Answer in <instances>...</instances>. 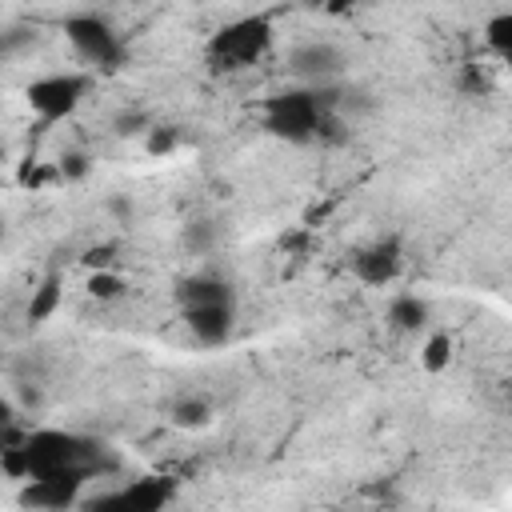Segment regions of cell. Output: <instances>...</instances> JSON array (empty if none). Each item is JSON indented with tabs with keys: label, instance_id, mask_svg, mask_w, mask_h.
I'll return each instance as SVG.
<instances>
[{
	"label": "cell",
	"instance_id": "obj_1",
	"mask_svg": "<svg viewBox=\"0 0 512 512\" xmlns=\"http://www.w3.org/2000/svg\"><path fill=\"white\" fill-rule=\"evenodd\" d=\"M0 468L12 480H40V476H76V480H100L116 468V456L104 440L72 428H32L24 440H12L0 448Z\"/></svg>",
	"mask_w": 512,
	"mask_h": 512
},
{
	"label": "cell",
	"instance_id": "obj_2",
	"mask_svg": "<svg viewBox=\"0 0 512 512\" xmlns=\"http://www.w3.org/2000/svg\"><path fill=\"white\" fill-rule=\"evenodd\" d=\"M260 124L280 144H320L336 128V84H292L260 104Z\"/></svg>",
	"mask_w": 512,
	"mask_h": 512
},
{
	"label": "cell",
	"instance_id": "obj_3",
	"mask_svg": "<svg viewBox=\"0 0 512 512\" xmlns=\"http://www.w3.org/2000/svg\"><path fill=\"white\" fill-rule=\"evenodd\" d=\"M272 36H276V28H272V20H268L264 12L236 16V20L220 24V28L208 36L204 60H208L212 72H244V68H252L256 60L268 56Z\"/></svg>",
	"mask_w": 512,
	"mask_h": 512
},
{
	"label": "cell",
	"instance_id": "obj_4",
	"mask_svg": "<svg viewBox=\"0 0 512 512\" xmlns=\"http://www.w3.org/2000/svg\"><path fill=\"white\" fill-rule=\"evenodd\" d=\"M60 32L76 60H84L92 72H116L124 64V36L116 24L100 12H72L60 20Z\"/></svg>",
	"mask_w": 512,
	"mask_h": 512
},
{
	"label": "cell",
	"instance_id": "obj_5",
	"mask_svg": "<svg viewBox=\"0 0 512 512\" xmlns=\"http://www.w3.org/2000/svg\"><path fill=\"white\" fill-rule=\"evenodd\" d=\"M88 88H92V72H76V68H68V72H44V76L28 80L24 100H28V108H32L36 120L56 124V120H68L84 104Z\"/></svg>",
	"mask_w": 512,
	"mask_h": 512
},
{
	"label": "cell",
	"instance_id": "obj_6",
	"mask_svg": "<svg viewBox=\"0 0 512 512\" xmlns=\"http://www.w3.org/2000/svg\"><path fill=\"white\" fill-rule=\"evenodd\" d=\"M172 500H176L172 476H140V480H128L104 496H84L80 508H92V512H160Z\"/></svg>",
	"mask_w": 512,
	"mask_h": 512
},
{
	"label": "cell",
	"instance_id": "obj_7",
	"mask_svg": "<svg viewBox=\"0 0 512 512\" xmlns=\"http://www.w3.org/2000/svg\"><path fill=\"white\" fill-rule=\"evenodd\" d=\"M348 268L352 276L364 284V288H388L400 280L404 272V240L396 232H384L368 244H360L352 256H348Z\"/></svg>",
	"mask_w": 512,
	"mask_h": 512
},
{
	"label": "cell",
	"instance_id": "obj_8",
	"mask_svg": "<svg viewBox=\"0 0 512 512\" xmlns=\"http://www.w3.org/2000/svg\"><path fill=\"white\" fill-rule=\"evenodd\" d=\"M288 72L300 84H336L344 76V52L332 40H304L288 52Z\"/></svg>",
	"mask_w": 512,
	"mask_h": 512
},
{
	"label": "cell",
	"instance_id": "obj_9",
	"mask_svg": "<svg viewBox=\"0 0 512 512\" xmlns=\"http://www.w3.org/2000/svg\"><path fill=\"white\" fill-rule=\"evenodd\" d=\"M84 484L88 480H76V476L24 480V488L16 492V504L20 508H32V512H68V508H80L84 504Z\"/></svg>",
	"mask_w": 512,
	"mask_h": 512
},
{
	"label": "cell",
	"instance_id": "obj_10",
	"mask_svg": "<svg viewBox=\"0 0 512 512\" xmlns=\"http://www.w3.org/2000/svg\"><path fill=\"white\" fill-rule=\"evenodd\" d=\"M180 320L188 324V332H192V340L200 348H224L236 336V304L188 308V312H180Z\"/></svg>",
	"mask_w": 512,
	"mask_h": 512
},
{
	"label": "cell",
	"instance_id": "obj_11",
	"mask_svg": "<svg viewBox=\"0 0 512 512\" xmlns=\"http://www.w3.org/2000/svg\"><path fill=\"white\" fill-rule=\"evenodd\" d=\"M204 304H236V288L224 276H212V272L184 276L176 284V308L188 312V308H204Z\"/></svg>",
	"mask_w": 512,
	"mask_h": 512
},
{
	"label": "cell",
	"instance_id": "obj_12",
	"mask_svg": "<svg viewBox=\"0 0 512 512\" xmlns=\"http://www.w3.org/2000/svg\"><path fill=\"white\" fill-rule=\"evenodd\" d=\"M384 316H388V328H392V332H420V328L432 320V308H428V300L416 296V292H396V296L388 300Z\"/></svg>",
	"mask_w": 512,
	"mask_h": 512
},
{
	"label": "cell",
	"instance_id": "obj_13",
	"mask_svg": "<svg viewBox=\"0 0 512 512\" xmlns=\"http://www.w3.org/2000/svg\"><path fill=\"white\" fill-rule=\"evenodd\" d=\"M60 300H64V280H60V272H48L36 288H32V300H28V320L32 324H44V320H52L56 316V308H60Z\"/></svg>",
	"mask_w": 512,
	"mask_h": 512
},
{
	"label": "cell",
	"instance_id": "obj_14",
	"mask_svg": "<svg viewBox=\"0 0 512 512\" xmlns=\"http://www.w3.org/2000/svg\"><path fill=\"white\" fill-rule=\"evenodd\" d=\"M452 356H456V340H452V332H444V328H436V332L420 344V368H424L428 376L448 372Z\"/></svg>",
	"mask_w": 512,
	"mask_h": 512
},
{
	"label": "cell",
	"instance_id": "obj_15",
	"mask_svg": "<svg viewBox=\"0 0 512 512\" xmlns=\"http://www.w3.org/2000/svg\"><path fill=\"white\" fill-rule=\"evenodd\" d=\"M168 420H172L176 428H184V432H200V428L212 424V404H208L204 396H180V400L168 408Z\"/></svg>",
	"mask_w": 512,
	"mask_h": 512
},
{
	"label": "cell",
	"instance_id": "obj_16",
	"mask_svg": "<svg viewBox=\"0 0 512 512\" xmlns=\"http://www.w3.org/2000/svg\"><path fill=\"white\" fill-rule=\"evenodd\" d=\"M480 36H484L488 52H496V56H504V60H508V56H512V8L492 12V16L484 20Z\"/></svg>",
	"mask_w": 512,
	"mask_h": 512
},
{
	"label": "cell",
	"instance_id": "obj_17",
	"mask_svg": "<svg viewBox=\"0 0 512 512\" xmlns=\"http://www.w3.org/2000/svg\"><path fill=\"white\" fill-rule=\"evenodd\" d=\"M124 292H128V284H124L120 272H112V268H96V272L88 276V296H92V300L112 304V300H120Z\"/></svg>",
	"mask_w": 512,
	"mask_h": 512
},
{
	"label": "cell",
	"instance_id": "obj_18",
	"mask_svg": "<svg viewBox=\"0 0 512 512\" xmlns=\"http://www.w3.org/2000/svg\"><path fill=\"white\" fill-rule=\"evenodd\" d=\"M216 240H220V232H216V224H212V220H192V224L184 228V248H188L192 256L212 252V248H216Z\"/></svg>",
	"mask_w": 512,
	"mask_h": 512
},
{
	"label": "cell",
	"instance_id": "obj_19",
	"mask_svg": "<svg viewBox=\"0 0 512 512\" xmlns=\"http://www.w3.org/2000/svg\"><path fill=\"white\" fill-rule=\"evenodd\" d=\"M88 172H92V160H88L84 152H64L60 164H56V176H60L64 184H76V180H84Z\"/></svg>",
	"mask_w": 512,
	"mask_h": 512
},
{
	"label": "cell",
	"instance_id": "obj_20",
	"mask_svg": "<svg viewBox=\"0 0 512 512\" xmlns=\"http://www.w3.org/2000/svg\"><path fill=\"white\" fill-rule=\"evenodd\" d=\"M172 148V132L168 128H152V136H148V152L156 156V152H168Z\"/></svg>",
	"mask_w": 512,
	"mask_h": 512
},
{
	"label": "cell",
	"instance_id": "obj_21",
	"mask_svg": "<svg viewBox=\"0 0 512 512\" xmlns=\"http://www.w3.org/2000/svg\"><path fill=\"white\" fill-rule=\"evenodd\" d=\"M508 68H512V56H508Z\"/></svg>",
	"mask_w": 512,
	"mask_h": 512
}]
</instances>
